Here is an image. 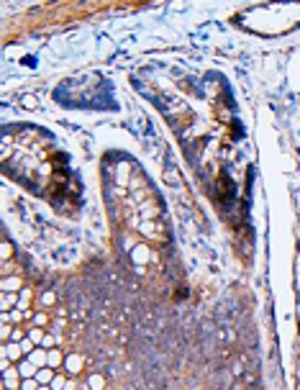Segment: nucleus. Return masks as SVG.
<instances>
[{"label":"nucleus","mask_w":300,"mask_h":390,"mask_svg":"<svg viewBox=\"0 0 300 390\" xmlns=\"http://www.w3.org/2000/svg\"><path fill=\"white\" fill-rule=\"evenodd\" d=\"M39 301H41V306H54L57 303V293H54V290H46V293H41Z\"/></svg>","instance_id":"nucleus-14"},{"label":"nucleus","mask_w":300,"mask_h":390,"mask_svg":"<svg viewBox=\"0 0 300 390\" xmlns=\"http://www.w3.org/2000/svg\"><path fill=\"white\" fill-rule=\"evenodd\" d=\"M59 372V369H52V367H39V372H36V380H39V385H52V380H54V375Z\"/></svg>","instance_id":"nucleus-7"},{"label":"nucleus","mask_w":300,"mask_h":390,"mask_svg":"<svg viewBox=\"0 0 300 390\" xmlns=\"http://www.w3.org/2000/svg\"><path fill=\"white\" fill-rule=\"evenodd\" d=\"M44 349H54V336L52 334H46V339H44V344H41Z\"/></svg>","instance_id":"nucleus-20"},{"label":"nucleus","mask_w":300,"mask_h":390,"mask_svg":"<svg viewBox=\"0 0 300 390\" xmlns=\"http://www.w3.org/2000/svg\"><path fill=\"white\" fill-rule=\"evenodd\" d=\"M49 367H52V369H59V367H64V354L59 352L57 347H54V349H49Z\"/></svg>","instance_id":"nucleus-10"},{"label":"nucleus","mask_w":300,"mask_h":390,"mask_svg":"<svg viewBox=\"0 0 300 390\" xmlns=\"http://www.w3.org/2000/svg\"><path fill=\"white\" fill-rule=\"evenodd\" d=\"M21 105L26 108V111H34V108H39V98H36V95H23V98H21Z\"/></svg>","instance_id":"nucleus-13"},{"label":"nucleus","mask_w":300,"mask_h":390,"mask_svg":"<svg viewBox=\"0 0 300 390\" xmlns=\"http://www.w3.org/2000/svg\"><path fill=\"white\" fill-rule=\"evenodd\" d=\"M67 383H69V380H67V372H57L54 380H52V390H64Z\"/></svg>","instance_id":"nucleus-12"},{"label":"nucleus","mask_w":300,"mask_h":390,"mask_svg":"<svg viewBox=\"0 0 300 390\" xmlns=\"http://www.w3.org/2000/svg\"><path fill=\"white\" fill-rule=\"evenodd\" d=\"M39 390H52V385H39Z\"/></svg>","instance_id":"nucleus-21"},{"label":"nucleus","mask_w":300,"mask_h":390,"mask_svg":"<svg viewBox=\"0 0 300 390\" xmlns=\"http://www.w3.org/2000/svg\"><path fill=\"white\" fill-rule=\"evenodd\" d=\"M164 180H167V183H180V177H177V172H175V169H169V172L164 175Z\"/></svg>","instance_id":"nucleus-19"},{"label":"nucleus","mask_w":300,"mask_h":390,"mask_svg":"<svg viewBox=\"0 0 300 390\" xmlns=\"http://www.w3.org/2000/svg\"><path fill=\"white\" fill-rule=\"evenodd\" d=\"M21 349H23V354L28 357V354H31V352H34V349H36V344H34V342H31V339H28V336H26V339H23V342H21Z\"/></svg>","instance_id":"nucleus-17"},{"label":"nucleus","mask_w":300,"mask_h":390,"mask_svg":"<svg viewBox=\"0 0 300 390\" xmlns=\"http://www.w3.org/2000/svg\"><path fill=\"white\" fill-rule=\"evenodd\" d=\"M80 369H82V357H80L77 352L67 354L64 357V372L67 375H80Z\"/></svg>","instance_id":"nucleus-3"},{"label":"nucleus","mask_w":300,"mask_h":390,"mask_svg":"<svg viewBox=\"0 0 300 390\" xmlns=\"http://www.w3.org/2000/svg\"><path fill=\"white\" fill-rule=\"evenodd\" d=\"M18 293H3L0 295V306H3V311H13V308H18Z\"/></svg>","instance_id":"nucleus-8"},{"label":"nucleus","mask_w":300,"mask_h":390,"mask_svg":"<svg viewBox=\"0 0 300 390\" xmlns=\"http://www.w3.org/2000/svg\"><path fill=\"white\" fill-rule=\"evenodd\" d=\"M3 390H5V388H3Z\"/></svg>","instance_id":"nucleus-22"},{"label":"nucleus","mask_w":300,"mask_h":390,"mask_svg":"<svg viewBox=\"0 0 300 390\" xmlns=\"http://www.w3.org/2000/svg\"><path fill=\"white\" fill-rule=\"evenodd\" d=\"M0 257H3V259H11V257H13V244L8 242V239L3 242V252H0Z\"/></svg>","instance_id":"nucleus-16"},{"label":"nucleus","mask_w":300,"mask_h":390,"mask_svg":"<svg viewBox=\"0 0 300 390\" xmlns=\"http://www.w3.org/2000/svg\"><path fill=\"white\" fill-rule=\"evenodd\" d=\"M0 290H3V293H18V290H23L21 287V277L18 275H5L3 280H0Z\"/></svg>","instance_id":"nucleus-4"},{"label":"nucleus","mask_w":300,"mask_h":390,"mask_svg":"<svg viewBox=\"0 0 300 390\" xmlns=\"http://www.w3.org/2000/svg\"><path fill=\"white\" fill-rule=\"evenodd\" d=\"M3 357H8L11 362H21V359H26V354H23V349H21L18 342H5L3 344Z\"/></svg>","instance_id":"nucleus-2"},{"label":"nucleus","mask_w":300,"mask_h":390,"mask_svg":"<svg viewBox=\"0 0 300 390\" xmlns=\"http://www.w3.org/2000/svg\"><path fill=\"white\" fill-rule=\"evenodd\" d=\"M16 365H18V375H21V380L36 377V372H39V367L34 362H28V359H21V362H16Z\"/></svg>","instance_id":"nucleus-6"},{"label":"nucleus","mask_w":300,"mask_h":390,"mask_svg":"<svg viewBox=\"0 0 300 390\" xmlns=\"http://www.w3.org/2000/svg\"><path fill=\"white\" fill-rule=\"evenodd\" d=\"M26 359H28V362H34L36 367H46V365H49V349H44V347H36V349H34V352L28 354Z\"/></svg>","instance_id":"nucleus-5"},{"label":"nucleus","mask_w":300,"mask_h":390,"mask_svg":"<svg viewBox=\"0 0 300 390\" xmlns=\"http://www.w3.org/2000/svg\"><path fill=\"white\" fill-rule=\"evenodd\" d=\"M31 318H34V326H41V328H44V326H46V321H49V318H46V313H41V311H39V313H34Z\"/></svg>","instance_id":"nucleus-18"},{"label":"nucleus","mask_w":300,"mask_h":390,"mask_svg":"<svg viewBox=\"0 0 300 390\" xmlns=\"http://www.w3.org/2000/svg\"><path fill=\"white\" fill-rule=\"evenodd\" d=\"M105 388V377L100 372H90L87 375V390H103Z\"/></svg>","instance_id":"nucleus-9"},{"label":"nucleus","mask_w":300,"mask_h":390,"mask_svg":"<svg viewBox=\"0 0 300 390\" xmlns=\"http://www.w3.org/2000/svg\"><path fill=\"white\" fill-rule=\"evenodd\" d=\"M149 259H152V249H149L146 244H136V246H131V262H134L136 267L146 265Z\"/></svg>","instance_id":"nucleus-1"},{"label":"nucleus","mask_w":300,"mask_h":390,"mask_svg":"<svg viewBox=\"0 0 300 390\" xmlns=\"http://www.w3.org/2000/svg\"><path fill=\"white\" fill-rule=\"evenodd\" d=\"M28 339H31V342L36 344V347H41L44 344V339H46V334H44V328L41 326H34V328H28Z\"/></svg>","instance_id":"nucleus-11"},{"label":"nucleus","mask_w":300,"mask_h":390,"mask_svg":"<svg viewBox=\"0 0 300 390\" xmlns=\"http://www.w3.org/2000/svg\"><path fill=\"white\" fill-rule=\"evenodd\" d=\"M21 390H39V380L36 377H28L21 383Z\"/></svg>","instance_id":"nucleus-15"}]
</instances>
